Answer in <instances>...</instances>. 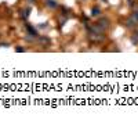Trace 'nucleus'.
<instances>
[{
    "instance_id": "5",
    "label": "nucleus",
    "mask_w": 138,
    "mask_h": 122,
    "mask_svg": "<svg viewBox=\"0 0 138 122\" xmlns=\"http://www.w3.org/2000/svg\"><path fill=\"white\" fill-rule=\"evenodd\" d=\"M15 50H17V51H24L25 49H22V47H18V49H15Z\"/></svg>"
},
{
    "instance_id": "3",
    "label": "nucleus",
    "mask_w": 138,
    "mask_h": 122,
    "mask_svg": "<svg viewBox=\"0 0 138 122\" xmlns=\"http://www.w3.org/2000/svg\"><path fill=\"white\" fill-rule=\"evenodd\" d=\"M99 14V9H94L93 10V15H98Z\"/></svg>"
},
{
    "instance_id": "2",
    "label": "nucleus",
    "mask_w": 138,
    "mask_h": 122,
    "mask_svg": "<svg viewBox=\"0 0 138 122\" xmlns=\"http://www.w3.org/2000/svg\"><path fill=\"white\" fill-rule=\"evenodd\" d=\"M29 11H31V9H26V10H24V14H22V17H24V18L29 17Z\"/></svg>"
},
{
    "instance_id": "4",
    "label": "nucleus",
    "mask_w": 138,
    "mask_h": 122,
    "mask_svg": "<svg viewBox=\"0 0 138 122\" xmlns=\"http://www.w3.org/2000/svg\"><path fill=\"white\" fill-rule=\"evenodd\" d=\"M131 40H133L134 44H137V43H138V38H137V36H133V39H131Z\"/></svg>"
},
{
    "instance_id": "1",
    "label": "nucleus",
    "mask_w": 138,
    "mask_h": 122,
    "mask_svg": "<svg viewBox=\"0 0 138 122\" xmlns=\"http://www.w3.org/2000/svg\"><path fill=\"white\" fill-rule=\"evenodd\" d=\"M46 4L48 6V7H51V9H55L58 4L55 3V0H46Z\"/></svg>"
}]
</instances>
